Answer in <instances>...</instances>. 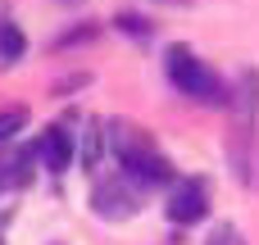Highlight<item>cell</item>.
<instances>
[{
	"mask_svg": "<svg viewBox=\"0 0 259 245\" xmlns=\"http://www.w3.org/2000/svg\"><path fill=\"white\" fill-rule=\"evenodd\" d=\"M105 141H109V150L123 159V177H127V182H137L141 191H146V186H159V182H168V177H173V173H168V159L150 145V136H146L141 127L109 123Z\"/></svg>",
	"mask_w": 259,
	"mask_h": 245,
	"instance_id": "6da1fadb",
	"label": "cell"
},
{
	"mask_svg": "<svg viewBox=\"0 0 259 245\" xmlns=\"http://www.w3.org/2000/svg\"><path fill=\"white\" fill-rule=\"evenodd\" d=\"M168 77L178 82V91H187L191 100H205V105H223L228 100V91H223V82L187 50V45H178V50H168Z\"/></svg>",
	"mask_w": 259,
	"mask_h": 245,
	"instance_id": "7a4b0ae2",
	"label": "cell"
},
{
	"mask_svg": "<svg viewBox=\"0 0 259 245\" xmlns=\"http://www.w3.org/2000/svg\"><path fill=\"white\" fill-rule=\"evenodd\" d=\"M205 205H209V195H205V182L200 177H182L173 191H168V218L173 223H200L205 218Z\"/></svg>",
	"mask_w": 259,
	"mask_h": 245,
	"instance_id": "3957f363",
	"label": "cell"
},
{
	"mask_svg": "<svg viewBox=\"0 0 259 245\" xmlns=\"http://www.w3.org/2000/svg\"><path fill=\"white\" fill-rule=\"evenodd\" d=\"M132 209H137V182L109 177L105 186H96V214L100 218H127Z\"/></svg>",
	"mask_w": 259,
	"mask_h": 245,
	"instance_id": "277c9868",
	"label": "cell"
},
{
	"mask_svg": "<svg viewBox=\"0 0 259 245\" xmlns=\"http://www.w3.org/2000/svg\"><path fill=\"white\" fill-rule=\"evenodd\" d=\"M36 150H41L46 168H55V173H59V168H68V159H73V136H68L64 127H50V132L41 136V145H36Z\"/></svg>",
	"mask_w": 259,
	"mask_h": 245,
	"instance_id": "5b68a950",
	"label": "cell"
},
{
	"mask_svg": "<svg viewBox=\"0 0 259 245\" xmlns=\"http://www.w3.org/2000/svg\"><path fill=\"white\" fill-rule=\"evenodd\" d=\"M27 164H32V150L0 155V191H9V186H23V182H27Z\"/></svg>",
	"mask_w": 259,
	"mask_h": 245,
	"instance_id": "8992f818",
	"label": "cell"
},
{
	"mask_svg": "<svg viewBox=\"0 0 259 245\" xmlns=\"http://www.w3.org/2000/svg\"><path fill=\"white\" fill-rule=\"evenodd\" d=\"M18 55H23V36H18V27H14V23H0V59L14 64Z\"/></svg>",
	"mask_w": 259,
	"mask_h": 245,
	"instance_id": "52a82bcc",
	"label": "cell"
},
{
	"mask_svg": "<svg viewBox=\"0 0 259 245\" xmlns=\"http://www.w3.org/2000/svg\"><path fill=\"white\" fill-rule=\"evenodd\" d=\"M23 123H27V118H23L18 109H0V141H9L14 132H23Z\"/></svg>",
	"mask_w": 259,
	"mask_h": 245,
	"instance_id": "ba28073f",
	"label": "cell"
}]
</instances>
